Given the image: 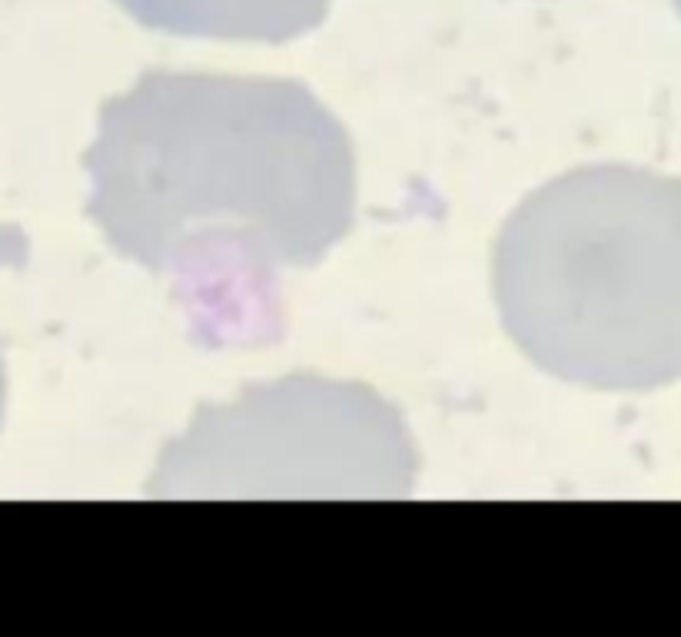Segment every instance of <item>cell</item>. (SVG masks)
<instances>
[{"label":"cell","instance_id":"obj_2","mask_svg":"<svg viewBox=\"0 0 681 637\" xmlns=\"http://www.w3.org/2000/svg\"><path fill=\"white\" fill-rule=\"evenodd\" d=\"M502 326L542 372L598 392L681 379V176L585 166L495 239Z\"/></svg>","mask_w":681,"mask_h":637},{"label":"cell","instance_id":"obj_4","mask_svg":"<svg viewBox=\"0 0 681 637\" xmlns=\"http://www.w3.org/2000/svg\"><path fill=\"white\" fill-rule=\"evenodd\" d=\"M137 24L177 37L286 44L326 20L333 0H117Z\"/></svg>","mask_w":681,"mask_h":637},{"label":"cell","instance_id":"obj_1","mask_svg":"<svg viewBox=\"0 0 681 637\" xmlns=\"http://www.w3.org/2000/svg\"><path fill=\"white\" fill-rule=\"evenodd\" d=\"M84 166L90 219L160 276L233 266L263 292L356 219L353 143L293 80L150 70L103 107Z\"/></svg>","mask_w":681,"mask_h":637},{"label":"cell","instance_id":"obj_3","mask_svg":"<svg viewBox=\"0 0 681 637\" xmlns=\"http://www.w3.org/2000/svg\"><path fill=\"white\" fill-rule=\"evenodd\" d=\"M416 445L369 385L290 375L200 409L167 445L157 498H406Z\"/></svg>","mask_w":681,"mask_h":637},{"label":"cell","instance_id":"obj_5","mask_svg":"<svg viewBox=\"0 0 681 637\" xmlns=\"http://www.w3.org/2000/svg\"><path fill=\"white\" fill-rule=\"evenodd\" d=\"M675 7H678V14H681V0H675Z\"/></svg>","mask_w":681,"mask_h":637}]
</instances>
